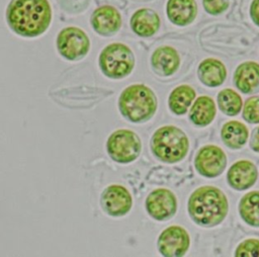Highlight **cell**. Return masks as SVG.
Segmentation results:
<instances>
[{
	"mask_svg": "<svg viewBox=\"0 0 259 257\" xmlns=\"http://www.w3.org/2000/svg\"><path fill=\"white\" fill-rule=\"evenodd\" d=\"M154 71L161 76L173 75L180 64L177 51L169 46H163L155 50L151 58Z\"/></svg>",
	"mask_w": 259,
	"mask_h": 257,
	"instance_id": "obj_14",
	"label": "cell"
},
{
	"mask_svg": "<svg viewBox=\"0 0 259 257\" xmlns=\"http://www.w3.org/2000/svg\"><path fill=\"white\" fill-rule=\"evenodd\" d=\"M106 151L114 162L128 164L140 156L142 143L135 132L124 128L117 130L108 137Z\"/></svg>",
	"mask_w": 259,
	"mask_h": 257,
	"instance_id": "obj_6",
	"label": "cell"
},
{
	"mask_svg": "<svg viewBox=\"0 0 259 257\" xmlns=\"http://www.w3.org/2000/svg\"><path fill=\"white\" fill-rule=\"evenodd\" d=\"M243 117L250 123H259V97H251L246 100Z\"/></svg>",
	"mask_w": 259,
	"mask_h": 257,
	"instance_id": "obj_25",
	"label": "cell"
},
{
	"mask_svg": "<svg viewBox=\"0 0 259 257\" xmlns=\"http://www.w3.org/2000/svg\"><path fill=\"white\" fill-rule=\"evenodd\" d=\"M91 24L94 30L103 36H109L118 31L121 25L119 12L112 6L97 8L91 15Z\"/></svg>",
	"mask_w": 259,
	"mask_h": 257,
	"instance_id": "obj_12",
	"label": "cell"
},
{
	"mask_svg": "<svg viewBox=\"0 0 259 257\" xmlns=\"http://www.w3.org/2000/svg\"><path fill=\"white\" fill-rule=\"evenodd\" d=\"M188 148V138L182 130L174 125H164L158 128L151 139L153 154L165 163L181 161L186 156Z\"/></svg>",
	"mask_w": 259,
	"mask_h": 257,
	"instance_id": "obj_4",
	"label": "cell"
},
{
	"mask_svg": "<svg viewBox=\"0 0 259 257\" xmlns=\"http://www.w3.org/2000/svg\"><path fill=\"white\" fill-rule=\"evenodd\" d=\"M239 212L246 224L259 227V191L248 192L241 198Z\"/></svg>",
	"mask_w": 259,
	"mask_h": 257,
	"instance_id": "obj_22",
	"label": "cell"
},
{
	"mask_svg": "<svg viewBox=\"0 0 259 257\" xmlns=\"http://www.w3.org/2000/svg\"><path fill=\"white\" fill-rule=\"evenodd\" d=\"M159 252L166 257L183 256L190 244L187 231L179 226H170L165 229L158 238Z\"/></svg>",
	"mask_w": 259,
	"mask_h": 257,
	"instance_id": "obj_8",
	"label": "cell"
},
{
	"mask_svg": "<svg viewBox=\"0 0 259 257\" xmlns=\"http://www.w3.org/2000/svg\"><path fill=\"white\" fill-rule=\"evenodd\" d=\"M57 48L59 54L66 60L78 61L88 54L90 41L87 34L81 28L69 26L59 32Z\"/></svg>",
	"mask_w": 259,
	"mask_h": 257,
	"instance_id": "obj_7",
	"label": "cell"
},
{
	"mask_svg": "<svg viewBox=\"0 0 259 257\" xmlns=\"http://www.w3.org/2000/svg\"><path fill=\"white\" fill-rule=\"evenodd\" d=\"M195 98V91L188 85L176 87L169 95L168 104L170 110L176 115H182L186 112Z\"/></svg>",
	"mask_w": 259,
	"mask_h": 257,
	"instance_id": "obj_21",
	"label": "cell"
},
{
	"mask_svg": "<svg viewBox=\"0 0 259 257\" xmlns=\"http://www.w3.org/2000/svg\"><path fill=\"white\" fill-rule=\"evenodd\" d=\"M250 16L253 22L259 26V0H253L250 6Z\"/></svg>",
	"mask_w": 259,
	"mask_h": 257,
	"instance_id": "obj_28",
	"label": "cell"
},
{
	"mask_svg": "<svg viewBox=\"0 0 259 257\" xmlns=\"http://www.w3.org/2000/svg\"><path fill=\"white\" fill-rule=\"evenodd\" d=\"M131 26L133 31L140 36H152L159 29L160 18L156 11L149 8H142L133 14Z\"/></svg>",
	"mask_w": 259,
	"mask_h": 257,
	"instance_id": "obj_17",
	"label": "cell"
},
{
	"mask_svg": "<svg viewBox=\"0 0 259 257\" xmlns=\"http://www.w3.org/2000/svg\"><path fill=\"white\" fill-rule=\"evenodd\" d=\"M199 80L208 87H217L223 84L227 77L225 65L217 59L203 60L197 70Z\"/></svg>",
	"mask_w": 259,
	"mask_h": 257,
	"instance_id": "obj_18",
	"label": "cell"
},
{
	"mask_svg": "<svg viewBox=\"0 0 259 257\" xmlns=\"http://www.w3.org/2000/svg\"><path fill=\"white\" fill-rule=\"evenodd\" d=\"M238 257H259V240L247 239L239 244L235 251Z\"/></svg>",
	"mask_w": 259,
	"mask_h": 257,
	"instance_id": "obj_24",
	"label": "cell"
},
{
	"mask_svg": "<svg viewBox=\"0 0 259 257\" xmlns=\"http://www.w3.org/2000/svg\"><path fill=\"white\" fill-rule=\"evenodd\" d=\"M6 18L16 34L35 37L50 26L52 9L48 0H12L7 7Z\"/></svg>",
	"mask_w": 259,
	"mask_h": 257,
	"instance_id": "obj_1",
	"label": "cell"
},
{
	"mask_svg": "<svg viewBox=\"0 0 259 257\" xmlns=\"http://www.w3.org/2000/svg\"><path fill=\"white\" fill-rule=\"evenodd\" d=\"M218 104L225 114L234 116L242 109V98L233 89H223L218 94Z\"/></svg>",
	"mask_w": 259,
	"mask_h": 257,
	"instance_id": "obj_23",
	"label": "cell"
},
{
	"mask_svg": "<svg viewBox=\"0 0 259 257\" xmlns=\"http://www.w3.org/2000/svg\"><path fill=\"white\" fill-rule=\"evenodd\" d=\"M166 9L169 20L178 26L190 24L197 14L195 0H168Z\"/></svg>",
	"mask_w": 259,
	"mask_h": 257,
	"instance_id": "obj_16",
	"label": "cell"
},
{
	"mask_svg": "<svg viewBox=\"0 0 259 257\" xmlns=\"http://www.w3.org/2000/svg\"><path fill=\"white\" fill-rule=\"evenodd\" d=\"M250 147L252 148L253 151L259 153V126L256 127L251 136V141H250Z\"/></svg>",
	"mask_w": 259,
	"mask_h": 257,
	"instance_id": "obj_29",
	"label": "cell"
},
{
	"mask_svg": "<svg viewBox=\"0 0 259 257\" xmlns=\"http://www.w3.org/2000/svg\"><path fill=\"white\" fill-rule=\"evenodd\" d=\"M234 82L243 93H255L259 91V64L245 62L240 64L234 74Z\"/></svg>",
	"mask_w": 259,
	"mask_h": 257,
	"instance_id": "obj_15",
	"label": "cell"
},
{
	"mask_svg": "<svg viewBox=\"0 0 259 257\" xmlns=\"http://www.w3.org/2000/svg\"><path fill=\"white\" fill-rule=\"evenodd\" d=\"M248 130L245 124L237 120H231L222 127L221 137L224 144L231 149H240L248 140Z\"/></svg>",
	"mask_w": 259,
	"mask_h": 257,
	"instance_id": "obj_20",
	"label": "cell"
},
{
	"mask_svg": "<svg viewBox=\"0 0 259 257\" xmlns=\"http://www.w3.org/2000/svg\"><path fill=\"white\" fill-rule=\"evenodd\" d=\"M227 157L224 151L213 145L202 147L196 154L194 166L196 171L205 177L219 176L226 168Z\"/></svg>",
	"mask_w": 259,
	"mask_h": 257,
	"instance_id": "obj_10",
	"label": "cell"
},
{
	"mask_svg": "<svg viewBox=\"0 0 259 257\" xmlns=\"http://www.w3.org/2000/svg\"><path fill=\"white\" fill-rule=\"evenodd\" d=\"M148 213L157 221H165L173 217L177 209V199L172 191L166 188L153 190L146 199Z\"/></svg>",
	"mask_w": 259,
	"mask_h": 257,
	"instance_id": "obj_11",
	"label": "cell"
},
{
	"mask_svg": "<svg viewBox=\"0 0 259 257\" xmlns=\"http://www.w3.org/2000/svg\"><path fill=\"white\" fill-rule=\"evenodd\" d=\"M257 176L258 172L256 166L250 161L241 160L230 167L227 180L234 189L245 190L256 182Z\"/></svg>",
	"mask_w": 259,
	"mask_h": 257,
	"instance_id": "obj_13",
	"label": "cell"
},
{
	"mask_svg": "<svg viewBox=\"0 0 259 257\" xmlns=\"http://www.w3.org/2000/svg\"><path fill=\"white\" fill-rule=\"evenodd\" d=\"M60 5L68 12H81L89 4L90 0H59Z\"/></svg>",
	"mask_w": 259,
	"mask_h": 257,
	"instance_id": "obj_27",
	"label": "cell"
},
{
	"mask_svg": "<svg viewBox=\"0 0 259 257\" xmlns=\"http://www.w3.org/2000/svg\"><path fill=\"white\" fill-rule=\"evenodd\" d=\"M100 205L108 216L122 217L131 210L133 206V198L125 187L112 184L102 191Z\"/></svg>",
	"mask_w": 259,
	"mask_h": 257,
	"instance_id": "obj_9",
	"label": "cell"
},
{
	"mask_svg": "<svg viewBox=\"0 0 259 257\" xmlns=\"http://www.w3.org/2000/svg\"><path fill=\"white\" fill-rule=\"evenodd\" d=\"M99 67L106 77L122 79L128 76L134 70L135 55L123 44H110L99 55Z\"/></svg>",
	"mask_w": 259,
	"mask_h": 257,
	"instance_id": "obj_5",
	"label": "cell"
},
{
	"mask_svg": "<svg viewBox=\"0 0 259 257\" xmlns=\"http://www.w3.org/2000/svg\"><path fill=\"white\" fill-rule=\"evenodd\" d=\"M118 107L120 113L132 122L141 123L153 117L157 110V97L144 84H134L122 90Z\"/></svg>",
	"mask_w": 259,
	"mask_h": 257,
	"instance_id": "obj_3",
	"label": "cell"
},
{
	"mask_svg": "<svg viewBox=\"0 0 259 257\" xmlns=\"http://www.w3.org/2000/svg\"><path fill=\"white\" fill-rule=\"evenodd\" d=\"M204 10L212 15L223 13L229 7V0H202Z\"/></svg>",
	"mask_w": 259,
	"mask_h": 257,
	"instance_id": "obj_26",
	"label": "cell"
},
{
	"mask_svg": "<svg viewBox=\"0 0 259 257\" xmlns=\"http://www.w3.org/2000/svg\"><path fill=\"white\" fill-rule=\"evenodd\" d=\"M228 209L226 195L214 186L199 187L191 193L188 199L190 218L202 227H214L221 224L226 218Z\"/></svg>",
	"mask_w": 259,
	"mask_h": 257,
	"instance_id": "obj_2",
	"label": "cell"
},
{
	"mask_svg": "<svg viewBox=\"0 0 259 257\" xmlns=\"http://www.w3.org/2000/svg\"><path fill=\"white\" fill-rule=\"evenodd\" d=\"M215 104L208 96L198 97L189 112L190 120L198 126L208 125L215 116Z\"/></svg>",
	"mask_w": 259,
	"mask_h": 257,
	"instance_id": "obj_19",
	"label": "cell"
}]
</instances>
